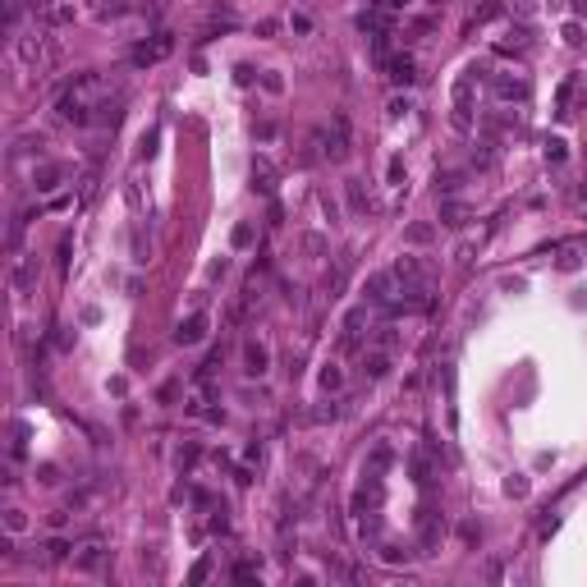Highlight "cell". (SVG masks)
I'll use <instances>...</instances> for the list:
<instances>
[{"label":"cell","instance_id":"obj_1","mask_svg":"<svg viewBox=\"0 0 587 587\" xmlns=\"http://www.w3.org/2000/svg\"><path fill=\"white\" fill-rule=\"evenodd\" d=\"M491 92L501 96V101H527V78L523 74H496Z\"/></svg>","mask_w":587,"mask_h":587},{"label":"cell","instance_id":"obj_2","mask_svg":"<svg viewBox=\"0 0 587 587\" xmlns=\"http://www.w3.org/2000/svg\"><path fill=\"white\" fill-rule=\"evenodd\" d=\"M390 285H395V271H371L367 285H363V298L367 303H390Z\"/></svg>","mask_w":587,"mask_h":587},{"label":"cell","instance_id":"obj_3","mask_svg":"<svg viewBox=\"0 0 587 587\" xmlns=\"http://www.w3.org/2000/svg\"><path fill=\"white\" fill-rule=\"evenodd\" d=\"M55 115H60L65 124H87V101H83V92L60 96V101H55Z\"/></svg>","mask_w":587,"mask_h":587},{"label":"cell","instance_id":"obj_4","mask_svg":"<svg viewBox=\"0 0 587 587\" xmlns=\"http://www.w3.org/2000/svg\"><path fill=\"white\" fill-rule=\"evenodd\" d=\"M386 78H390V83H399V87H408L418 78L413 55H390V60H386Z\"/></svg>","mask_w":587,"mask_h":587},{"label":"cell","instance_id":"obj_5","mask_svg":"<svg viewBox=\"0 0 587 587\" xmlns=\"http://www.w3.org/2000/svg\"><path fill=\"white\" fill-rule=\"evenodd\" d=\"M9 285H14V294H28L37 285V257H18L14 271H9Z\"/></svg>","mask_w":587,"mask_h":587},{"label":"cell","instance_id":"obj_6","mask_svg":"<svg viewBox=\"0 0 587 587\" xmlns=\"http://www.w3.org/2000/svg\"><path fill=\"white\" fill-rule=\"evenodd\" d=\"M202 335H207V317H202V312H193V317L179 321V330H174V345H198Z\"/></svg>","mask_w":587,"mask_h":587},{"label":"cell","instance_id":"obj_7","mask_svg":"<svg viewBox=\"0 0 587 587\" xmlns=\"http://www.w3.org/2000/svg\"><path fill=\"white\" fill-rule=\"evenodd\" d=\"M267 363H271L267 345H257V340H252V345H243V371H248V376H262Z\"/></svg>","mask_w":587,"mask_h":587},{"label":"cell","instance_id":"obj_8","mask_svg":"<svg viewBox=\"0 0 587 587\" xmlns=\"http://www.w3.org/2000/svg\"><path fill=\"white\" fill-rule=\"evenodd\" d=\"M395 280H399L404 289H427V285H423V267H418L413 257H399V262H395Z\"/></svg>","mask_w":587,"mask_h":587},{"label":"cell","instance_id":"obj_9","mask_svg":"<svg viewBox=\"0 0 587 587\" xmlns=\"http://www.w3.org/2000/svg\"><path fill=\"white\" fill-rule=\"evenodd\" d=\"M440 225L464 230V225H468V207H464V202H454V198H445V202H440Z\"/></svg>","mask_w":587,"mask_h":587},{"label":"cell","instance_id":"obj_10","mask_svg":"<svg viewBox=\"0 0 587 587\" xmlns=\"http://www.w3.org/2000/svg\"><path fill=\"white\" fill-rule=\"evenodd\" d=\"M363 371H367L371 381H376V376H386V371H390V349H371V354L363 358Z\"/></svg>","mask_w":587,"mask_h":587},{"label":"cell","instance_id":"obj_11","mask_svg":"<svg viewBox=\"0 0 587 587\" xmlns=\"http://www.w3.org/2000/svg\"><path fill=\"white\" fill-rule=\"evenodd\" d=\"M74 564H78V569H83V574H92V569H101V546H96V542H87V546H83V551H78V555H74Z\"/></svg>","mask_w":587,"mask_h":587},{"label":"cell","instance_id":"obj_12","mask_svg":"<svg viewBox=\"0 0 587 587\" xmlns=\"http://www.w3.org/2000/svg\"><path fill=\"white\" fill-rule=\"evenodd\" d=\"M440 546V523L436 518H423V551H436Z\"/></svg>","mask_w":587,"mask_h":587},{"label":"cell","instance_id":"obj_13","mask_svg":"<svg viewBox=\"0 0 587 587\" xmlns=\"http://www.w3.org/2000/svg\"><path fill=\"white\" fill-rule=\"evenodd\" d=\"M569 96H574V78H564L560 92H555V115H569Z\"/></svg>","mask_w":587,"mask_h":587},{"label":"cell","instance_id":"obj_14","mask_svg":"<svg viewBox=\"0 0 587 587\" xmlns=\"http://www.w3.org/2000/svg\"><path fill=\"white\" fill-rule=\"evenodd\" d=\"M55 184H60V165H42V174H37V189H55Z\"/></svg>","mask_w":587,"mask_h":587},{"label":"cell","instance_id":"obj_15","mask_svg":"<svg viewBox=\"0 0 587 587\" xmlns=\"http://www.w3.org/2000/svg\"><path fill=\"white\" fill-rule=\"evenodd\" d=\"M65 555H69V542H60V537H51V542H46V560H51V564H60Z\"/></svg>","mask_w":587,"mask_h":587},{"label":"cell","instance_id":"obj_16","mask_svg":"<svg viewBox=\"0 0 587 587\" xmlns=\"http://www.w3.org/2000/svg\"><path fill=\"white\" fill-rule=\"evenodd\" d=\"M496 51H501V55H523L527 42H523V37H505V42H496Z\"/></svg>","mask_w":587,"mask_h":587},{"label":"cell","instance_id":"obj_17","mask_svg":"<svg viewBox=\"0 0 587 587\" xmlns=\"http://www.w3.org/2000/svg\"><path fill=\"white\" fill-rule=\"evenodd\" d=\"M340 381H345V371H340V367H326V371H321V390H340Z\"/></svg>","mask_w":587,"mask_h":587},{"label":"cell","instance_id":"obj_18","mask_svg":"<svg viewBox=\"0 0 587 587\" xmlns=\"http://www.w3.org/2000/svg\"><path fill=\"white\" fill-rule=\"evenodd\" d=\"M546 161H551V165H560V161H564V142H560V138L546 142Z\"/></svg>","mask_w":587,"mask_h":587},{"label":"cell","instance_id":"obj_19","mask_svg":"<svg viewBox=\"0 0 587 587\" xmlns=\"http://www.w3.org/2000/svg\"><path fill=\"white\" fill-rule=\"evenodd\" d=\"M408 243H432V225H413V230H408Z\"/></svg>","mask_w":587,"mask_h":587},{"label":"cell","instance_id":"obj_20","mask_svg":"<svg viewBox=\"0 0 587 587\" xmlns=\"http://www.w3.org/2000/svg\"><path fill=\"white\" fill-rule=\"evenodd\" d=\"M381 560H386V564H399V560H408V551H399V546H381Z\"/></svg>","mask_w":587,"mask_h":587},{"label":"cell","instance_id":"obj_21","mask_svg":"<svg viewBox=\"0 0 587 587\" xmlns=\"http://www.w3.org/2000/svg\"><path fill=\"white\" fill-rule=\"evenodd\" d=\"M23 523H28L23 510H9V514H5V527H9V532H23Z\"/></svg>","mask_w":587,"mask_h":587},{"label":"cell","instance_id":"obj_22","mask_svg":"<svg viewBox=\"0 0 587 587\" xmlns=\"http://www.w3.org/2000/svg\"><path fill=\"white\" fill-rule=\"evenodd\" d=\"M252 243V225H239V230H234V248H248Z\"/></svg>","mask_w":587,"mask_h":587},{"label":"cell","instance_id":"obj_23","mask_svg":"<svg viewBox=\"0 0 587 587\" xmlns=\"http://www.w3.org/2000/svg\"><path fill=\"white\" fill-rule=\"evenodd\" d=\"M560 271H578V252H574V248L560 252Z\"/></svg>","mask_w":587,"mask_h":587},{"label":"cell","instance_id":"obj_24","mask_svg":"<svg viewBox=\"0 0 587 587\" xmlns=\"http://www.w3.org/2000/svg\"><path fill=\"white\" fill-rule=\"evenodd\" d=\"M193 464H198V445H184L179 449V468H193Z\"/></svg>","mask_w":587,"mask_h":587},{"label":"cell","instance_id":"obj_25","mask_svg":"<svg viewBox=\"0 0 587 587\" xmlns=\"http://www.w3.org/2000/svg\"><path fill=\"white\" fill-rule=\"evenodd\" d=\"M514 9H518L523 18H532V14H537V0H514Z\"/></svg>","mask_w":587,"mask_h":587},{"label":"cell","instance_id":"obj_26","mask_svg":"<svg viewBox=\"0 0 587 587\" xmlns=\"http://www.w3.org/2000/svg\"><path fill=\"white\" fill-rule=\"evenodd\" d=\"M230 527V518H225V510H216V518H211V532H225Z\"/></svg>","mask_w":587,"mask_h":587},{"label":"cell","instance_id":"obj_27","mask_svg":"<svg viewBox=\"0 0 587 587\" xmlns=\"http://www.w3.org/2000/svg\"><path fill=\"white\" fill-rule=\"evenodd\" d=\"M386 5H390V9H408V5H413V0H386Z\"/></svg>","mask_w":587,"mask_h":587},{"label":"cell","instance_id":"obj_28","mask_svg":"<svg viewBox=\"0 0 587 587\" xmlns=\"http://www.w3.org/2000/svg\"><path fill=\"white\" fill-rule=\"evenodd\" d=\"M574 14H587V0H574Z\"/></svg>","mask_w":587,"mask_h":587},{"label":"cell","instance_id":"obj_29","mask_svg":"<svg viewBox=\"0 0 587 587\" xmlns=\"http://www.w3.org/2000/svg\"><path fill=\"white\" fill-rule=\"evenodd\" d=\"M564 5V0H546V9H560Z\"/></svg>","mask_w":587,"mask_h":587}]
</instances>
